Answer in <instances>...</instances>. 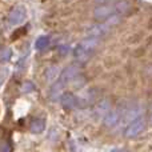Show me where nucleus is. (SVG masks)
<instances>
[{
  "mask_svg": "<svg viewBox=\"0 0 152 152\" xmlns=\"http://www.w3.org/2000/svg\"><path fill=\"white\" fill-rule=\"evenodd\" d=\"M97 45H99V37L88 36L87 39H84L83 42H80L76 45L74 51L75 59L77 61H87L92 56V53L96 50Z\"/></svg>",
  "mask_w": 152,
  "mask_h": 152,
  "instance_id": "obj_1",
  "label": "nucleus"
},
{
  "mask_svg": "<svg viewBox=\"0 0 152 152\" xmlns=\"http://www.w3.org/2000/svg\"><path fill=\"white\" fill-rule=\"evenodd\" d=\"M145 127V121L143 118H137L136 120H134L132 123H129L127 126L126 131H124V135L127 137H134V136H137L140 132H143Z\"/></svg>",
  "mask_w": 152,
  "mask_h": 152,
  "instance_id": "obj_2",
  "label": "nucleus"
},
{
  "mask_svg": "<svg viewBox=\"0 0 152 152\" xmlns=\"http://www.w3.org/2000/svg\"><path fill=\"white\" fill-rule=\"evenodd\" d=\"M27 18V11L26 8L21 5V7H18L10 13V18H8V24L11 27H15V26H19L24 21V19Z\"/></svg>",
  "mask_w": 152,
  "mask_h": 152,
  "instance_id": "obj_3",
  "label": "nucleus"
},
{
  "mask_svg": "<svg viewBox=\"0 0 152 152\" xmlns=\"http://www.w3.org/2000/svg\"><path fill=\"white\" fill-rule=\"evenodd\" d=\"M64 87H66V84L61 80H58L56 83H53V87H52V89H51V99H52L53 102H56V100H59L60 97H63Z\"/></svg>",
  "mask_w": 152,
  "mask_h": 152,
  "instance_id": "obj_4",
  "label": "nucleus"
},
{
  "mask_svg": "<svg viewBox=\"0 0 152 152\" xmlns=\"http://www.w3.org/2000/svg\"><path fill=\"white\" fill-rule=\"evenodd\" d=\"M77 71H79V67L77 66H75V64H72V66H68L63 72H61L60 79H59V80H61L64 84H67L72 77H75V75L77 74Z\"/></svg>",
  "mask_w": 152,
  "mask_h": 152,
  "instance_id": "obj_5",
  "label": "nucleus"
},
{
  "mask_svg": "<svg viewBox=\"0 0 152 152\" xmlns=\"http://www.w3.org/2000/svg\"><path fill=\"white\" fill-rule=\"evenodd\" d=\"M77 104V99L72 94H64L63 97H61V105L67 110H72V108L76 107Z\"/></svg>",
  "mask_w": 152,
  "mask_h": 152,
  "instance_id": "obj_6",
  "label": "nucleus"
},
{
  "mask_svg": "<svg viewBox=\"0 0 152 152\" xmlns=\"http://www.w3.org/2000/svg\"><path fill=\"white\" fill-rule=\"evenodd\" d=\"M45 129V121L43 119H35L31 123V132L32 134H42Z\"/></svg>",
  "mask_w": 152,
  "mask_h": 152,
  "instance_id": "obj_7",
  "label": "nucleus"
},
{
  "mask_svg": "<svg viewBox=\"0 0 152 152\" xmlns=\"http://www.w3.org/2000/svg\"><path fill=\"white\" fill-rule=\"evenodd\" d=\"M119 118H120V112H119L118 110L116 111H110L108 112V115L104 118V121L107 126H113V124L118 123Z\"/></svg>",
  "mask_w": 152,
  "mask_h": 152,
  "instance_id": "obj_8",
  "label": "nucleus"
},
{
  "mask_svg": "<svg viewBox=\"0 0 152 152\" xmlns=\"http://www.w3.org/2000/svg\"><path fill=\"white\" fill-rule=\"evenodd\" d=\"M60 69H59V67H51V68L47 69V74H45V76H47V80L50 81V83H56V79L59 77V74H60Z\"/></svg>",
  "mask_w": 152,
  "mask_h": 152,
  "instance_id": "obj_9",
  "label": "nucleus"
},
{
  "mask_svg": "<svg viewBox=\"0 0 152 152\" xmlns=\"http://www.w3.org/2000/svg\"><path fill=\"white\" fill-rule=\"evenodd\" d=\"M48 45H50V37L48 36H40L39 39L36 40L35 47H36V50H39V51H44V50L48 48Z\"/></svg>",
  "mask_w": 152,
  "mask_h": 152,
  "instance_id": "obj_10",
  "label": "nucleus"
},
{
  "mask_svg": "<svg viewBox=\"0 0 152 152\" xmlns=\"http://www.w3.org/2000/svg\"><path fill=\"white\" fill-rule=\"evenodd\" d=\"M108 110H110L108 102H105V100H104V102H102V103H100V104L96 107V113H97V115L104 116V118H105V116L108 115V112H110Z\"/></svg>",
  "mask_w": 152,
  "mask_h": 152,
  "instance_id": "obj_11",
  "label": "nucleus"
},
{
  "mask_svg": "<svg viewBox=\"0 0 152 152\" xmlns=\"http://www.w3.org/2000/svg\"><path fill=\"white\" fill-rule=\"evenodd\" d=\"M111 12H112V10H111V8L103 7V8H99V10L95 12V15H96L97 18H107V15H110Z\"/></svg>",
  "mask_w": 152,
  "mask_h": 152,
  "instance_id": "obj_12",
  "label": "nucleus"
},
{
  "mask_svg": "<svg viewBox=\"0 0 152 152\" xmlns=\"http://www.w3.org/2000/svg\"><path fill=\"white\" fill-rule=\"evenodd\" d=\"M11 56H12V51L10 48H4L1 51V61H8L11 60Z\"/></svg>",
  "mask_w": 152,
  "mask_h": 152,
  "instance_id": "obj_13",
  "label": "nucleus"
},
{
  "mask_svg": "<svg viewBox=\"0 0 152 152\" xmlns=\"http://www.w3.org/2000/svg\"><path fill=\"white\" fill-rule=\"evenodd\" d=\"M151 120H152V118H151Z\"/></svg>",
  "mask_w": 152,
  "mask_h": 152,
  "instance_id": "obj_14",
  "label": "nucleus"
}]
</instances>
